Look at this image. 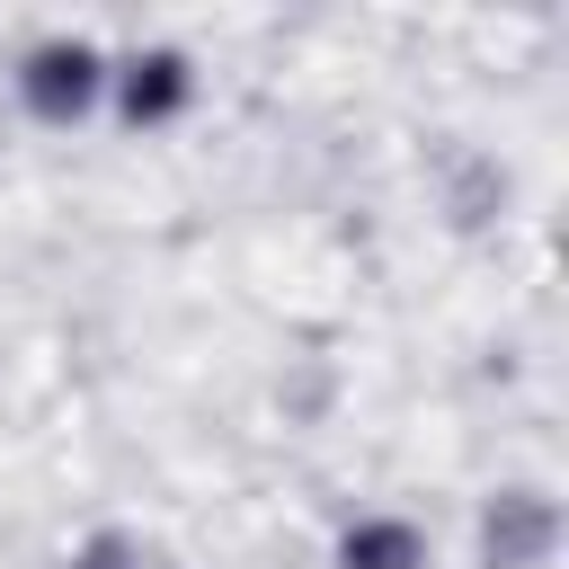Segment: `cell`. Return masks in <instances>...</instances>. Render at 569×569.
<instances>
[{
    "label": "cell",
    "instance_id": "obj_1",
    "mask_svg": "<svg viewBox=\"0 0 569 569\" xmlns=\"http://www.w3.org/2000/svg\"><path fill=\"white\" fill-rule=\"evenodd\" d=\"M418 525H400V516H365V525H347V542H338V560L347 569H418Z\"/></svg>",
    "mask_w": 569,
    "mask_h": 569
}]
</instances>
